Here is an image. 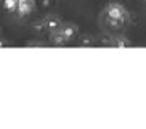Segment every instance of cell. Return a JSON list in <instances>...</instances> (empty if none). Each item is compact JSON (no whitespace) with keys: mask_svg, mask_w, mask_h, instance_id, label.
I'll use <instances>...</instances> for the list:
<instances>
[{"mask_svg":"<svg viewBox=\"0 0 146 129\" xmlns=\"http://www.w3.org/2000/svg\"><path fill=\"white\" fill-rule=\"evenodd\" d=\"M104 15L108 19H127V16H129L125 7L120 3H109L104 10Z\"/></svg>","mask_w":146,"mask_h":129,"instance_id":"cell-1","label":"cell"},{"mask_svg":"<svg viewBox=\"0 0 146 129\" xmlns=\"http://www.w3.org/2000/svg\"><path fill=\"white\" fill-rule=\"evenodd\" d=\"M43 21H45V26H47V31H50V32L58 31L63 24V21H61V18L58 15H47L43 18Z\"/></svg>","mask_w":146,"mask_h":129,"instance_id":"cell-2","label":"cell"},{"mask_svg":"<svg viewBox=\"0 0 146 129\" xmlns=\"http://www.w3.org/2000/svg\"><path fill=\"white\" fill-rule=\"evenodd\" d=\"M34 0H18V16H27L34 10Z\"/></svg>","mask_w":146,"mask_h":129,"instance_id":"cell-3","label":"cell"},{"mask_svg":"<svg viewBox=\"0 0 146 129\" xmlns=\"http://www.w3.org/2000/svg\"><path fill=\"white\" fill-rule=\"evenodd\" d=\"M60 31L63 32V36H64L66 39H74L76 36H77V32H79V28H77V24H74V23H63L61 24V28H60Z\"/></svg>","mask_w":146,"mask_h":129,"instance_id":"cell-4","label":"cell"},{"mask_svg":"<svg viewBox=\"0 0 146 129\" xmlns=\"http://www.w3.org/2000/svg\"><path fill=\"white\" fill-rule=\"evenodd\" d=\"M50 42H52V45H55V47H64L66 44L69 42V39H66L64 36H63V32L58 29V31H53L52 34H50Z\"/></svg>","mask_w":146,"mask_h":129,"instance_id":"cell-5","label":"cell"},{"mask_svg":"<svg viewBox=\"0 0 146 129\" xmlns=\"http://www.w3.org/2000/svg\"><path fill=\"white\" fill-rule=\"evenodd\" d=\"M111 47L114 48H125V47H130L132 45V42H130L127 37H122V36H119V37H112L111 44H109Z\"/></svg>","mask_w":146,"mask_h":129,"instance_id":"cell-6","label":"cell"},{"mask_svg":"<svg viewBox=\"0 0 146 129\" xmlns=\"http://www.w3.org/2000/svg\"><path fill=\"white\" fill-rule=\"evenodd\" d=\"M2 5L10 13H16V10H18V0H2Z\"/></svg>","mask_w":146,"mask_h":129,"instance_id":"cell-7","label":"cell"},{"mask_svg":"<svg viewBox=\"0 0 146 129\" xmlns=\"http://www.w3.org/2000/svg\"><path fill=\"white\" fill-rule=\"evenodd\" d=\"M93 44H95V39L92 36H82L80 40H79V45H82V47H92Z\"/></svg>","mask_w":146,"mask_h":129,"instance_id":"cell-8","label":"cell"},{"mask_svg":"<svg viewBox=\"0 0 146 129\" xmlns=\"http://www.w3.org/2000/svg\"><path fill=\"white\" fill-rule=\"evenodd\" d=\"M125 21L127 19H108V24L111 26L112 29H120L125 24Z\"/></svg>","mask_w":146,"mask_h":129,"instance_id":"cell-9","label":"cell"},{"mask_svg":"<svg viewBox=\"0 0 146 129\" xmlns=\"http://www.w3.org/2000/svg\"><path fill=\"white\" fill-rule=\"evenodd\" d=\"M32 28H34L35 32H43V31H47V26H45V21H43V19L35 21L34 24H32Z\"/></svg>","mask_w":146,"mask_h":129,"instance_id":"cell-10","label":"cell"},{"mask_svg":"<svg viewBox=\"0 0 146 129\" xmlns=\"http://www.w3.org/2000/svg\"><path fill=\"white\" fill-rule=\"evenodd\" d=\"M27 47H43V44L42 42H29Z\"/></svg>","mask_w":146,"mask_h":129,"instance_id":"cell-11","label":"cell"},{"mask_svg":"<svg viewBox=\"0 0 146 129\" xmlns=\"http://www.w3.org/2000/svg\"><path fill=\"white\" fill-rule=\"evenodd\" d=\"M3 47H8V42L5 39H0V48H3Z\"/></svg>","mask_w":146,"mask_h":129,"instance_id":"cell-12","label":"cell"},{"mask_svg":"<svg viewBox=\"0 0 146 129\" xmlns=\"http://www.w3.org/2000/svg\"><path fill=\"white\" fill-rule=\"evenodd\" d=\"M145 2H146V0H145Z\"/></svg>","mask_w":146,"mask_h":129,"instance_id":"cell-13","label":"cell"}]
</instances>
